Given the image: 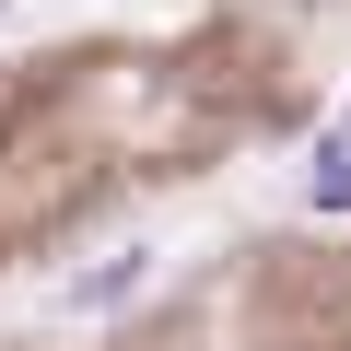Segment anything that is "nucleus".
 <instances>
[{
    "instance_id": "obj_1",
    "label": "nucleus",
    "mask_w": 351,
    "mask_h": 351,
    "mask_svg": "<svg viewBox=\"0 0 351 351\" xmlns=\"http://www.w3.org/2000/svg\"><path fill=\"white\" fill-rule=\"evenodd\" d=\"M141 281H152V258L129 246V258H106V269H82V281H71V304H117V293H141Z\"/></svg>"
},
{
    "instance_id": "obj_2",
    "label": "nucleus",
    "mask_w": 351,
    "mask_h": 351,
    "mask_svg": "<svg viewBox=\"0 0 351 351\" xmlns=\"http://www.w3.org/2000/svg\"><path fill=\"white\" fill-rule=\"evenodd\" d=\"M304 199H316V211H351V141H328V152H316V176H304Z\"/></svg>"
}]
</instances>
